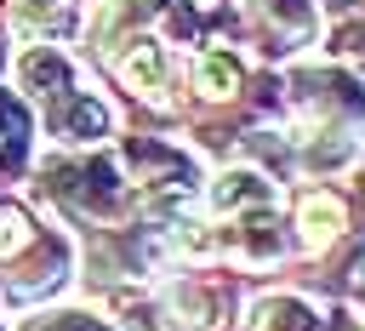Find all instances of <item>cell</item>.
Returning <instances> with one entry per match:
<instances>
[{
    "label": "cell",
    "instance_id": "9",
    "mask_svg": "<svg viewBox=\"0 0 365 331\" xmlns=\"http://www.w3.org/2000/svg\"><path fill=\"white\" fill-rule=\"evenodd\" d=\"M34 240V228H29V217L17 211V205H0V257H11V251H23Z\"/></svg>",
    "mask_w": 365,
    "mask_h": 331
},
{
    "label": "cell",
    "instance_id": "4",
    "mask_svg": "<svg viewBox=\"0 0 365 331\" xmlns=\"http://www.w3.org/2000/svg\"><path fill=\"white\" fill-rule=\"evenodd\" d=\"M51 131H57L63 143H97V137H108V108H103L91 91H68V97H57V108H51Z\"/></svg>",
    "mask_w": 365,
    "mask_h": 331
},
{
    "label": "cell",
    "instance_id": "2",
    "mask_svg": "<svg viewBox=\"0 0 365 331\" xmlns=\"http://www.w3.org/2000/svg\"><path fill=\"white\" fill-rule=\"evenodd\" d=\"M17 86L29 91V97H68V91H80L74 86V63L57 51V46H29L23 57H17Z\"/></svg>",
    "mask_w": 365,
    "mask_h": 331
},
{
    "label": "cell",
    "instance_id": "3",
    "mask_svg": "<svg viewBox=\"0 0 365 331\" xmlns=\"http://www.w3.org/2000/svg\"><path fill=\"white\" fill-rule=\"evenodd\" d=\"M297 228H302V245L308 251H325L342 228H348V205L331 194V188H308L297 200Z\"/></svg>",
    "mask_w": 365,
    "mask_h": 331
},
{
    "label": "cell",
    "instance_id": "11",
    "mask_svg": "<svg viewBox=\"0 0 365 331\" xmlns=\"http://www.w3.org/2000/svg\"><path fill=\"white\" fill-rule=\"evenodd\" d=\"M359 302H365V268H359Z\"/></svg>",
    "mask_w": 365,
    "mask_h": 331
},
{
    "label": "cell",
    "instance_id": "7",
    "mask_svg": "<svg viewBox=\"0 0 365 331\" xmlns=\"http://www.w3.org/2000/svg\"><path fill=\"white\" fill-rule=\"evenodd\" d=\"M245 11L279 40H302L314 29V0H245Z\"/></svg>",
    "mask_w": 365,
    "mask_h": 331
},
{
    "label": "cell",
    "instance_id": "8",
    "mask_svg": "<svg viewBox=\"0 0 365 331\" xmlns=\"http://www.w3.org/2000/svg\"><path fill=\"white\" fill-rule=\"evenodd\" d=\"M194 91H200L205 103H228V97L240 91V57H228V51H200V57H194Z\"/></svg>",
    "mask_w": 365,
    "mask_h": 331
},
{
    "label": "cell",
    "instance_id": "1",
    "mask_svg": "<svg viewBox=\"0 0 365 331\" xmlns=\"http://www.w3.org/2000/svg\"><path fill=\"white\" fill-rule=\"evenodd\" d=\"M114 68H120V80H125L137 97H148V103H165V97H171V63H165V46H160V40H148V34L125 40V46L114 51Z\"/></svg>",
    "mask_w": 365,
    "mask_h": 331
},
{
    "label": "cell",
    "instance_id": "6",
    "mask_svg": "<svg viewBox=\"0 0 365 331\" xmlns=\"http://www.w3.org/2000/svg\"><path fill=\"white\" fill-rule=\"evenodd\" d=\"M268 200H274V183H268L262 171H251V166H234V171H222V177H217V188H211V205H217V211L268 205Z\"/></svg>",
    "mask_w": 365,
    "mask_h": 331
},
{
    "label": "cell",
    "instance_id": "5",
    "mask_svg": "<svg viewBox=\"0 0 365 331\" xmlns=\"http://www.w3.org/2000/svg\"><path fill=\"white\" fill-rule=\"evenodd\" d=\"M251 325L257 331H325V320H319V308L314 302H302V297H262L257 302V314H251Z\"/></svg>",
    "mask_w": 365,
    "mask_h": 331
},
{
    "label": "cell",
    "instance_id": "10",
    "mask_svg": "<svg viewBox=\"0 0 365 331\" xmlns=\"http://www.w3.org/2000/svg\"><path fill=\"white\" fill-rule=\"evenodd\" d=\"M29 331H114V325H103L97 314H40Z\"/></svg>",
    "mask_w": 365,
    "mask_h": 331
}]
</instances>
